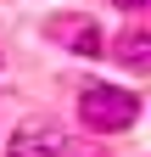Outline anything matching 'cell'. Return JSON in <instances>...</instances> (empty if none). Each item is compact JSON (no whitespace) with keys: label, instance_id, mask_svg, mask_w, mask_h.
I'll return each instance as SVG.
<instances>
[{"label":"cell","instance_id":"obj_3","mask_svg":"<svg viewBox=\"0 0 151 157\" xmlns=\"http://www.w3.org/2000/svg\"><path fill=\"white\" fill-rule=\"evenodd\" d=\"M112 56H118L123 67H134V73H145L151 67V34H145V23H134L118 45H112Z\"/></svg>","mask_w":151,"mask_h":157},{"label":"cell","instance_id":"obj_5","mask_svg":"<svg viewBox=\"0 0 151 157\" xmlns=\"http://www.w3.org/2000/svg\"><path fill=\"white\" fill-rule=\"evenodd\" d=\"M112 6H118V11H140L145 0H112Z\"/></svg>","mask_w":151,"mask_h":157},{"label":"cell","instance_id":"obj_1","mask_svg":"<svg viewBox=\"0 0 151 157\" xmlns=\"http://www.w3.org/2000/svg\"><path fill=\"white\" fill-rule=\"evenodd\" d=\"M79 118H84L95 135H123V129L140 124V95L123 90V84H84Z\"/></svg>","mask_w":151,"mask_h":157},{"label":"cell","instance_id":"obj_2","mask_svg":"<svg viewBox=\"0 0 151 157\" xmlns=\"http://www.w3.org/2000/svg\"><path fill=\"white\" fill-rule=\"evenodd\" d=\"M11 157H73V146L56 129H17L11 135Z\"/></svg>","mask_w":151,"mask_h":157},{"label":"cell","instance_id":"obj_4","mask_svg":"<svg viewBox=\"0 0 151 157\" xmlns=\"http://www.w3.org/2000/svg\"><path fill=\"white\" fill-rule=\"evenodd\" d=\"M56 34H62L73 51H84V56H95V51H101V34H95V23H90V17H73L67 28L56 23Z\"/></svg>","mask_w":151,"mask_h":157}]
</instances>
